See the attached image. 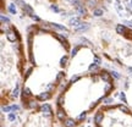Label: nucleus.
Here are the masks:
<instances>
[{"mask_svg": "<svg viewBox=\"0 0 132 127\" xmlns=\"http://www.w3.org/2000/svg\"><path fill=\"white\" fill-rule=\"evenodd\" d=\"M6 38H7V40L11 43L16 42V39H17V32H16V29L15 28L9 29V31L6 32Z\"/></svg>", "mask_w": 132, "mask_h": 127, "instance_id": "1", "label": "nucleus"}, {"mask_svg": "<svg viewBox=\"0 0 132 127\" xmlns=\"http://www.w3.org/2000/svg\"><path fill=\"white\" fill-rule=\"evenodd\" d=\"M40 111H42L45 116H50L52 115V109H50V105L49 104H43L40 106Z\"/></svg>", "mask_w": 132, "mask_h": 127, "instance_id": "2", "label": "nucleus"}, {"mask_svg": "<svg viewBox=\"0 0 132 127\" xmlns=\"http://www.w3.org/2000/svg\"><path fill=\"white\" fill-rule=\"evenodd\" d=\"M56 117L59 118V120H61V121H65L66 118V113H65V110L61 108V106H59L57 108V111H56Z\"/></svg>", "mask_w": 132, "mask_h": 127, "instance_id": "3", "label": "nucleus"}, {"mask_svg": "<svg viewBox=\"0 0 132 127\" xmlns=\"http://www.w3.org/2000/svg\"><path fill=\"white\" fill-rule=\"evenodd\" d=\"M55 38H56L57 40H60V42H61V44L66 48V49L69 48L67 42H66V34H57V33H55Z\"/></svg>", "mask_w": 132, "mask_h": 127, "instance_id": "4", "label": "nucleus"}, {"mask_svg": "<svg viewBox=\"0 0 132 127\" xmlns=\"http://www.w3.org/2000/svg\"><path fill=\"white\" fill-rule=\"evenodd\" d=\"M75 10H76V12L80 15L81 17H82V16H86V15H87V9L85 7V5H83V4H81L80 6L75 7Z\"/></svg>", "mask_w": 132, "mask_h": 127, "instance_id": "5", "label": "nucleus"}, {"mask_svg": "<svg viewBox=\"0 0 132 127\" xmlns=\"http://www.w3.org/2000/svg\"><path fill=\"white\" fill-rule=\"evenodd\" d=\"M104 120V114L102 113V111H98V113L94 115V123L95 125H100V122Z\"/></svg>", "mask_w": 132, "mask_h": 127, "instance_id": "6", "label": "nucleus"}, {"mask_svg": "<svg viewBox=\"0 0 132 127\" xmlns=\"http://www.w3.org/2000/svg\"><path fill=\"white\" fill-rule=\"evenodd\" d=\"M100 78L103 81H105L106 83H110V82H111V75L108 73L106 71H102V72H100Z\"/></svg>", "mask_w": 132, "mask_h": 127, "instance_id": "7", "label": "nucleus"}, {"mask_svg": "<svg viewBox=\"0 0 132 127\" xmlns=\"http://www.w3.org/2000/svg\"><path fill=\"white\" fill-rule=\"evenodd\" d=\"M116 32L118 34H121V36H126V33L128 32V29L123 26V24H118L116 26Z\"/></svg>", "mask_w": 132, "mask_h": 127, "instance_id": "8", "label": "nucleus"}, {"mask_svg": "<svg viewBox=\"0 0 132 127\" xmlns=\"http://www.w3.org/2000/svg\"><path fill=\"white\" fill-rule=\"evenodd\" d=\"M69 23H70V26H72V27H78L82 22H81V19L80 17H72V19H70V21H69Z\"/></svg>", "mask_w": 132, "mask_h": 127, "instance_id": "9", "label": "nucleus"}, {"mask_svg": "<svg viewBox=\"0 0 132 127\" xmlns=\"http://www.w3.org/2000/svg\"><path fill=\"white\" fill-rule=\"evenodd\" d=\"M27 104H24L27 108L29 109H37L38 108V103H37V100H34V99H29V100H27L26 101Z\"/></svg>", "mask_w": 132, "mask_h": 127, "instance_id": "10", "label": "nucleus"}, {"mask_svg": "<svg viewBox=\"0 0 132 127\" xmlns=\"http://www.w3.org/2000/svg\"><path fill=\"white\" fill-rule=\"evenodd\" d=\"M50 97H52V94H50V92H43V93H40V94L38 95V99L39 100H48V99H50Z\"/></svg>", "mask_w": 132, "mask_h": 127, "instance_id": "11", "label": "nucleus"}, {"mask_svg": "<svg viewBox=\"0 0 132 127\" xmlns=\"http://www.w3.org/2000/svg\"><path fill=\"white\" fill-rule=\"evenodd\" d=\"M88 28H89V24H88V23H83V22H82L78 27H76L75 31H76V32H85V31H87Z\"/></svg>", "mask_w": 132, "mask_h": 127, "instance_id": "12", "label": "nucleus"}, {"mask_svg": "<svg viewBox=\"0 0 132 127\" xmlns=\"http://www.w3.org/2000/svg\"><path fill=\"white\" fill-rule=\"evenodd\" d=\"M98 5V0H86V6L90 9H95V6Z\"/></svg>", "mask_w": 132, "mask_h": 127, "instance_id": "13", "label": "nucleus"}, {"mask_svg": "<svg viewBox=\"0 0 132 127\" xmlns=\"http://www.w3.org/2000/svg\"><path fill=\"white\" fill-rule=\"evenodd\" d=\"M64 125H65V127H75L76 122H75V120H72V118H66L65 121H64Z\"/></svg>", "mask_w": 132, "mask_h": 127, "instance_id": "14", "label": "nucleus"}, {"mask_svg": "<svg viewBox=\"0 0 132 127\" xmlns=\"http://www.w3.org/2000/svg\"><path fill=\"white\" fill-rule=\"evenodd\" d=\"M50 27H53V28L57 29V31H67V29L64 27V26H61V24H57V23H50Z\"/></svg>", "mask_w": 132, "mask_h": 127, "instance_id": "15", "label": "nucleus"}, {"mask_svg": "<svg viewBox=\"0 0 132 127\" xmlns=\"http://www.w3.org/2000/svg\"><path fill=\"white\" fill-rule=\"evenodd\" d=\"M19 95H20V88H19V84H16L15 89L12 90V93H11V97H12V98H17Z\"/></svg>", "mask_w": 132, "mask_h": 127, "instance_id": "16", "label": "nucleus"}, {"mask_svg": "<svg viewBox=\"0 0 132 127\" xmlns=\"http://www.w3.org/2000/svg\"><path fill=\"white\" fill-rule=\"evenodd\" d=\"M93 16H95V17H100V16H103V10L97 9V7H95V9L93 10Z\"/></svg>", "mask_w": 132, "mask_h": 127, "instance_id": "17", "label": "nucleus"}, {"mask_svg": "<svg viewBox=\"0 0 132 127\" xmlns=\"http://www.w3.org/2000/svg\"><path fill=\"white\" fill-rule=\"evenodd\" d=\"M31 95H32V93H31L29 88H26V87H24L23 88V98H29Z\"/></svg>", "mask_w": 132, "mask_h": 127, "instance_id": "18", "label": "nucleus"}, {"mask_svg": "<svg viewBox=\"0 0 132 127\" xmlns=\"http://www.w3.org/2000/svg\"><path fill=\"white\" fill-rule=\"evenodd\" d=\"M64 101H65V97H64V94L59 95V98H57V105H59V106H62V105H64Z\"/></svg>", "mask_w": 132, "mask_h": 127, "instance_id": "19", "label": "nucleus"}, {"mask_svg": "<svg viewBox=\"0 0 132 127\" xmlns=\"http://www.w3.org/2000/svg\"><path fill=\"white\" fill-rule=\"evenodd\" d=\"M111 89H114V86L111 84V82H110V83H106V86H105V93H106V94H109Z\"/></svg>", "mask_w": 132, "mask_h": 127, "instance_id": "20", "label": "nucleus"}, {"mask_svg": "<svg viewBox=\"0 0 132 127\" xmlns=\"http://www.w3.org/2000/svg\"><path fill=\"white\" fill-rule=\"evenodd\" d=\"M66 64H67V56H62L61 60H60V66H61V67H65Z\"/></svg>", "mask_w": 132, "mask_h": 127, "instance_id": "21", "label": "nucleus"}, {"mask_svg": "<svg viewBox=\"0 0 132 127\" xmlns=\"http://www.w3.org/2000/svg\"><path fill=\"white\" fill-rule=\"evenodd\" d=\"M9 11L11 12V14H14V15H16V7H15V4H10L9 5Z\"/></svg>", "mask_w": 132, "mask_h": 127, "instance_id": "22", "label": "nucleus"}, {"mask_svg": "<svg viewBox=\"0 0 132 127\" xmlns=\"http://www.w3.org/2000/svg\"><path fill=\"white\" fill-rule=\"evenodd\" d=\"M110 75H111V77H113V78H116V80H119V78H120V75H119L116 71H111V72H110Z\"/></svg>", "mask_w": 132, "mask_h": 127, "instance_id": "23", "label": "nucleus"}, {"mask_svg": "<svg viewBox=\"0 0 132 127\" xmlns=\"http://www.w3.org/2000/svg\"><path fill=\"white\" fill-rule=\"evenodd\" d=\"M0 19H1V23H4V24H5V22H6V23H9L10 22V20L7 19V17H5L4 15H1V17H0Z\"/></svg>", "mask_w": 132, "mask_h": 127, "instance_id": "24", "label": "nucleus"}, {"mask_svg": "<svg viewBox=\"0 0 132 127\" xmlns=\"http://www.w3.org/2000/svg\"><path fill=\"white\" fill-rule=\"evenodd\" d=\"M64 76H65V73H64V72H59V75L56 76V82L61 81L62 78H64Z\"/></svg>", "mask_w": 132, "mask_h": 127, "instance_id": "25", "label": "nucleus"}, {"mask_svg": "<svg viewBox=\"0 0 132 127\" xmlns=\"http://www.w3.org/2000/svg\"><path fill=\"white\" fill-rule=\"evenodd\" d=\"M3 111L4 113H10V111H12V106H3Z\"/></svg>", "mask_w": 132, "mask_h": 127, "instance_id": "26", "label": "nucleus"}, {"mask_svg": "<svg viewBox=\"0 0 132 127\" xmlns=\"http://www.w3.org/2000/svg\"><path fill=\"white\" fill-rule=\"evenodd\" d=\"M78 50H80V47H76V48H73V49H72V53H71V56L73 57L76 55V54H77V52H78Z\"/></svg>", "mask_w": 132, "mask_h": 127, "instance_id": "27", "label": "nucleus"}, {"mask_svg": "<svg viewBox=\"0 0 132 127\" xmlns=\"http://www.w3.org/2000/svg\"><path fill=\"white\" fill-rule=\"evenodd\" d=\"M86 117H87V113H82L80 116H78V121H83Z\"/></svg>", "mask_w": 132, "mask_h": 127, "instance_id": "28", "label": "nucleus"}, {"mask_svg": "<svg viewBox=\"0 0 132 127\" xmlns=\"http://www.w3.org/2000/svg\"><path fill=\"white\" fill-rule=\"evenodd\" d=\"M119 109H120L121 111H123V113H130V110H128L126 106H123V105H120V106H119Z\"/></svg>", "mask_w": 132, "mask_h": 127, "instance_id": "29", "label": "nucleus"}, {"mask_svg": "<svg viewBox=\"0 0 132 127\" xmlns=\"http://www.w3.org/2000/svg\"><path fill=\"white\" fill-rule=\"evenodd\" d=\"M93 70H98V65H95V64H92V65L89 66V71H93Z\"/></svg>", "mask_w": 132, "mask_h": 127, "instance_id": "30", "label": "nucleus"}, {"mask_svg": "<svg viewBox=\"0 0 132 127\" xmlns=\"http://www.w3.org/2000/svg\"><path fill=\"white\" fill-rule=\"evenodd\" d=\"M50 9H52L53 11H55V12H60V9H59L57 6H55V5H52V6H50Z\"/></svg>", "mask_w": 132, "mask_h": 127, "instance_id": "31", "label": "nucleus"}, {"mask_svg": "<svg viewBox=\"0 0 132 127\" xmlns=\"http://www.w3.org/2000/svg\"><path fill=\"white\" fill-rule=\"evenodd\" d=\"M120 98H121V100H122L123 103H127V100H126V95H125V93H121V94H120Z\"/></svg>", "mask_w": 132, "mask_h": 127, "instance_id": "32", "label": "nucleus"}, {"mask_svg": "<svg viewBox=\"0 0 132 127\" xmlns=\"http://www.w3.org/2000/svg\"><path fill=\"white\" fill-rule=\"evenodd\" d=\"M93 64H95V65H100V59H99L98 56H94V62Z\"/></svg>", "mask_w": 132, "mask_h": 127, "instance_id": "33", "label": "nucleus"}, {"mask_svg": "<svg viewBox=\"0 0 132 127\" xmlns=\"http://www.w3.org/2000/svg\"><path fill=\"white\" fill-rule=\"evenodd\" d=\"M80 80V76H73L72 78H71V83H73V82H76V81Z\"/></svg>", "mask_w": 132, "mask_h": 127, "instance_id": "34", "label": "nucleus"}, {"mask_svg": "<svg viewBox=\"0 0 132 127\" xmlns=\"http://www.w3.org/2000/svg\"><path fill=\"white\" fill-rule=\"evenodd\" d=\"M15 118H16L15 114H10V115H9V120H10V121H14Z\"/></svg>", "mask_w": 132, "mask_h": 127, "instance_id": "35", "label": "nucleus"}, {"mask_svg": "<svg viewBox=\"0 0 132 127\" xmlns=\"http://www.w3.org/2000/svg\"><path fill=\"white\" fill-rule=\"evenodd\" d=\"M32 70H33V69H29V70L27 71V72H26V75H24V80H26V78H27V77H28V76L31 75V72H32Z\"/></svg>", "mask_w": 132, "mask_h": 127, "instance_id": "36", "label": "nucleus"}, {"mask_svg": "<svg viewBox=\"0 0 132 127\" xmlns=\"http://www.w3.org/2000/svg\"><path fill=\"white\" fill-rule=\"evenodd\" d=\"M104 101H105V104H110L111 101H113V99L111 98H105L104 99Z\"/></svg>", "mask_w": 132, "mask_h": 127, "instance_id": "37", "label": "nucleus"}, {"mask_svg": "<svg viewBox=\"0 0 132 127\" xmlns=\"http://www.w3.org/2000/svg\"><path fill=\"white\" fill-rule=\"evenodd\" d=\"M81 40H82L83 43H86V44H88V45H90V42H89V40H87L86 38H81Z\"/></svg>", "mask_w": 132, "mask_h": 127, "instance_id": "38", "label": "nucleus"}, {"mask_svg": "<svg viewBox=\"0 0 132 127\" xmlns=\"http://www.w3.org/2000/svg\"><path fill=\"white\" fill-rule=\"evenodd\" d=\"M31 17H32V19L34 20V21H38V22H39V21H40V19H39V17H38V16H36V15H32V16H31Z\"/></svg>", "mask_w": 132, "mask_h": 127, "instance_id": "39", "label": "nucleus"}, {"mask_svg": "<svg viewBox=\"0 0 132 127\" xmlns=\"http://www.w3.org/2000/svg\"><path fill=\"white\" fill-rule=\"evenodd\" d=\"M123 24H127V26L132 27V21H123Z\"/></svg>", "mask_w": 132, "mask_h": 127, "instance_id": "40", "label": "nucleus"}, {"mask_svg": "<svg viewBox=\"0 0 132 127\" xmlns=\"http://www.w3.org/2000/svg\"><path fill=\"white\" fill-rule=\"evenodd\" d=\"M12 110H19V106L17 105H12Z\"/></svg>", "mask_w": 132, "mask_h": 127, "instance_id": "41", "label": "nucleus"}, {"mask_svg": "<svg viewBox=\"0 0 132 127\" xmlns=\"http://www.w3.org/2000/svg\"><path fill=\"white\" fill-rule=\"evenodd\" d=\"M127 70H128V72H130V73H131V75H132V67H128Z\"/></svg>", "mask_w": 132, "mask_h": 127, "instance_id": "42", "label": "nucleus"}, {"mask_svg": "<svg viewBox=\"0 0 132 127\" xmlns=\"http://www.w3.org/2000/svg\"><path fill=\"white\" fill-rule=\"evenodd\" d=\"M66 1H70V3H71V1H72V0H66Z\"/></svg>", "mask_w": 132, "mask_h": 127, "instance_id": "43", "label": "nucleus"}, {"mask_svg": "<svg viewBox=\"0 0 132 127\" xmlns=\"http://www.w3.org/2000/svg\"><path fill=\"white\" fill-rule=\"evenodd\" d=\"M131 6H132V0H131Z\"/></svg>", "mask_w": 132, "mask_h": 127, "instance_id": "44", "label": "nucleus"}, {"mask_svg": "<svg viewBox=\"0 0 132 127\" xmlns=\"http://www.w3.org/2000/svg\"><path fill=\"white\" fill-rule=\"evenodd\" d=\"M98 127H102V126H98Z\"/></svg>", "mask_w": 132, "mask_h": 127, "instance_id": "45", "label": "nucleus"}]
</instances>
